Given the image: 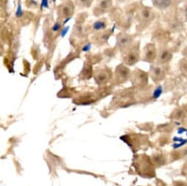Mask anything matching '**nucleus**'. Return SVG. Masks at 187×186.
Here are the masks:
<instances>
[{
	"mask_svg": "<svg viewBox=\"0 0 187 186\" xmlns=\"http://www.w3.org/2000/svg\"><path fill=\"white\" fill-rule=\"evenodd\" d=\"M157 52L154 44L149 43L144 48L143 51V60L148 62H152L156 57Z\"/></svg>",
	"mask_w": 187,
	"mask_h": 186,
	"instance_id": "2",
	"label": "nucleus"
},
{
	"mask_svg": "<svg viewBox=\"0 0 187 186\" xmlns=\"http://www.w3.org/2000/svg\"><path fill=\"white\" fill-rule=\"evenodd\" d=\"M70 18H71V17H68V18H66V21H64V23H63V24H66V23H67V22H68V21H69V20H70Z\"/></svg>",
	"mask_w": 187,
	"mask_h": 186,
	"instance_id": "22",
	"label": "nucleus"
},
{
	"mask_svg": "<svg viewBox=\"0 0 187 186\" xmlns=\"http://www.w3.org/2000/svg\"><path fill=\"white\" fill-rule=\"evenodd\" d=\"M185 131H187V130H186V129H184V128H183V127H181V128H179L178 129V133H184V132H185Z\"/></svg>",
	"mask_w": 187,
	"mask_h": 186,
	"instance_id": "21",
	"label": "nucleus"
},
{
	"mask_svg": "<svg viewBox=\"0 0 187 186\" xmlns=\"http://www.w3.org/2000/svg\"><path fill=\"white\" fill-rule=\"evenodd\" d=\"M131 36L126 34H120L117 37V44L119 47L121 49H126L131 44Z\"/></svg>",
	"mask_w": 187,
	"mask_h": 186,
	"instance_id": "3",
	"label": "nucleus"
},
{
	"mask_svg": "<svg viewBox=\"0 0 187 186\" xmlns=\"http://www.w3.org/2000/svg\"><path fill=\"white\" fill-rule=\"evenodd\" d=\"M176 186H187V185L184 182H181V183H178Z\"/></svg>",
	"mask_w": 187,
	"mask_h": 186,
	"instance_id": "20",
	"label": "nucleus"
},
{
	"mask_svg": "<svg viewBox=\"0 0 187 186\" xmlns=\"http://www.w3.org/2000/svg\"><path fill=\"white\" fill-rule=\"evenodd\" d=\"M69 29H70L69 26H66V27L62 29V32H61V37H62V38H64V37L66 36V34H67L68 32L69 31Z\"/></svg>",
	"mask_w": 187,
	"mask_h": 186,
	"instance_id": "15",
	"label": "nucleus"
},
{
	"mask_svg": "<svg viewBox=\"0 0 187 186\" xmlns=\"http://www.w3.org/2000/svg\"><path fill=\"white\" fill-rule=\"evenodd\" d=\"M116 73L118 76H120V77L122 76V78H126L129 74V69L124 65H120L116 69Z\"/></svg>",
	"mask_w": 187,
	"mask_h": 186,
	"instance_id": "5",
	"label": "nucleus"
},
{
	"mask_svg": "<svg viewBox=\"0 0 187 186\" xmlns=\"http://www.w3.org/2000/svg\"><path fill=\"white\" fill-rule=\"evenodd\" d=\"M186 20L187 21V8L186 9Z\"/></svg>",
	"mask_w": 187,
	"mask_h": 186,
	"instance_id": "23",
	"label": "nucleus"
},
{
	"mask_svg": "<svg viewBox=\"0 0 187 186\" xmlns=\"http://www.w3.org/2000/svg\"><path fill=\"white\" fill-rule=\"evenodd\" d=\"M90 49H91V44L87 43L84 45V47L82 48V51L84 52H87L90 50Z\"/></svg>",
	"mask_w": 187,
	"mask_h": 186,
	"instance_id": "17",
	"label": "nucleus"
},
{
	"mask_svg": "<svg viewBox=\"0 0 187 186\" xmlns=\"http://www.w3.org/2000/svg\"><path fill=\"white\" fill-rule=\"evenodd\" d=\"M180 64H181V71L185 75H187V59H183L180 62Z\"/></svg>",
	"mask_w": 187,
	"mask_h": 186,
	"instance_id": "11",
	"label": "nucleus"
},
{
	"mask_svg": "<svg viewBox=\"0 0 187 186\" xmlns=\"http://www.w3.org/2000/svg\"><path fill=\"white\" fill-rule=\"evenodd\" d=\"M59 28H60V24H59L58 22H57V23H55L54 25L52 26V30H53L54 32H56V31L59 30Z\"/></svg>",
	"mask_w": 187,
	"mask_h": 186,
	"instance_id": "18",
	"label": "nucleus"
},
{
	"mask_svg": "<svg viewBox=\"0 0 187 186\" xmlns=\"http://www.w3.org/2000/svg\"><path fill=\"white\" fill-rule=\"evenodd\" d=\"M52 1H53V2H55V1H56V0H52Z\"/></svg>",
	"mask_w": 187,
	"mask_h": 186,
	"instance_id": "24",
	"label": "nucleus"
},
{
	"mask_svg": "<svg viewBox=\"0 0 187 186\" xmlns=\"http://www.w3.org/2000/svg\"><path fill=\"white\" fill-rule=\"evenodd\" d=\"M172 57V54L170 52H168V51H164V52H162L161 53L159 57H158V59H159V62L161 64H164L170 61Z\"/></svg>",
	"mask_w": 187,
	"mask_h": 186,
	"instance_id": "6",
	"label": "nucleus"
},
{
	"mask_svg": "<svg viewBox=\"0 0 187 186\" xmlns=\"http://www.w3.org/2000/svg\"><path fill=\"white\" fill-rule=\"evenodd\" d=\"M79 5H82L84 7H90L93 0H78Z\"/></svg>",
	"mask_w": 187,
	"mask_h": 186,
	"instance_id": "13",
	"label": "nucleus"
},
{
	"mask_svg": "<svg viewBox=\"0 0 187 186\" xmlns=\"http://www.w3.org/2000/svg\"><path fill=\"white\" fill-rule=\"evenodd\" d=\"M183 55L187 59V47L184 48V49L183 50Z\"/></svg>",
	"mask_w": 187,
	"mask_h": 186,
	"instance_id": "19",
	"label": "nucleus"
},
{
	"mask_svg": "<svg viewBox=\"0 0 187 186\" xmlns=\"http://www.w3.org/2000/svg\"><path fill=\"white\" fill-rule=\"evenodd\" d=\"M112 5V0H101L99 3V8L103 10L108 9Z\"/></svg>",
	"mask_w": 187,
	"mask_h": 186,
	"instance_id": "9",
	"label": "nucleus"
},
{
	"mask_svg": "<svg viewBox=\"0 0 187 186\" xmlns=\"http://www.w3.org/2000/svg\"><path fill=\"white\" fill-rule=\"evenodd\" d=\"M124 62L127 65H132L137 63L140 59V49L138 45H134L128 49L124 56Z\"/></svg>",
	"mask_w": 187,
	"mask_h": 186,
	"instance_id": "1",
	"label": "nucleus"
},
{
	"mask_svg": "<svg viewBox=\"0 0 187 186\" xmlns=\"http://www.w3.org/2000/svg\"><path fill=\"white\" fill-rule=\"evenodd\" d=\"M73 6L72 4H65V5H62V6L59 8V15L63 18H68L70 17L71 14L73 13Z\"/></svg>",
	"mask_w": 187,
	"mask_h": 186,
	"instance_id": "4",
	"label": "nucleus"
},
{
	"mask_svg": "<svg viewBox=\"0 0 187 186\" xmlns=\"http://www.w3.org/2000/svg\"><path fill=\"white\" fill-rule=\"evenodd\" d=\"M106 28V24L103 21H96L93 24V29L95 30H100V29H103Z\"/></svg>",
	"mask_w": 187,
	"mask_h": 186,
	"instance_id": "10",
	"label": "nucleus"
},
{
	"mask_svg": "<svg viewBox=\"0 0 187 186\" xmlns=\"http://www.w3.org/2000/svg\"><path fill=\"white\" fill-rule=\"evenodd\" d=\"M163 92L162 86H159L155 89V91L154 92V94H153V97H154V99H157L160 97V95H161Z\"/></svg>",
	"mask_w": 187,
	"mask_h": 186,
	"instance_id": "12",
	"label": "nucleus"
},
{
	"mask_svg": "<svg viewBox=\"0 0 187 186\" xmlns=\"http://www.w3.org/2000/svg\"><path fill=\"white\" fill-rule=\"evenodd\" d=\"M40 8H49V0H42L41 5H40Z\"/></svg>",
	"mask_w": 187,
	"mask_h": 186,
	"instance_id": "16",
	"label": "nucleus"
},
{
	"mask_svg": "<svg viewBox=\"0 0 187 186\" xmlns=\"http://www.w3.org/2000/svg\"><path fill=\"white\" fill-rule=\"evenodd\" d=\"M153 76L154 78H157V79H162L163 77V70L159 67H154L152 68Z\"/></svg>",
	"mask_w": 187,
	"mask_h": 186,
	"instance_id": "8",
	"label": "nucleus"
},
{
	"mask_svg": "<svg viewBox=\"0 0 187 186\" xmlns=\"http://www.w3.org/2000/svg\"><path fill=\"white\" fill-rule=\"evenodd\" d=\"M22 15H23V10H22L21 4L18 3V8H17L16 10V13H15V15H16V17H18V18H20V17H22Z\"/></svg>",
	"mask_w": 187,
	"mask_h": 186,
	"instance_id": "14",
	"label": "nucleus"
},
{
	"mask_svg": "<svg viewBox=\"0 0 187 186\" xmlns=\"http://www.w3.org/2000/svg\"><path fill=\"white\" fill-rule=\"evenodd\" d=\"M153 2L156 6L161 9L168 8L171 3L170 0H153Z\"/></svg>",
	"mask_w": 187,
	"mask_h": 186,
	"instance_id": "7",
	"label": "nucleus"
}]
</instances>
